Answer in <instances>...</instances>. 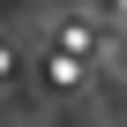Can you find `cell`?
<instances>
[{"label":"cell","instance_id":"obj_1","mask_svg":"<svg viewBox=\"0 0 127 127\" xmlns=\"http://www.w3.org/2000/svg\"><path fill=\"white\" fill-rule=\"evenodd\" d=\"M45 82H52V90H82V82H90V60H82V52H67V45H60V52L45 60Z\"/></svg>","mask_w":127,"mask_h":127},{"label":"cell","instance_id":"obj_2","mask_svg":"<svg viewBox=\"0 0 127 127\" xmlns=\"http://www.w3.org/2000/svg\"><path fill=\"white\" fill-rule=\"evenodd\" d=\"M60 45H67V52H97V15H60Z\"/></svg>","mask_w":127,"mask_h":127},{"label":"cell","instance_id":"obj_3","mask_svg":"<svg viewBox=\"0 0 127 127\" xmlns=\"http://www.w3.org/2000/svg\"><path fill=\"white\" fill-rule=\"evenodd\" d=\"M8 75H15V45L0 37V82H8Z\"/></svg>","mask_w":127,"mask_h":127}]
</instances>
